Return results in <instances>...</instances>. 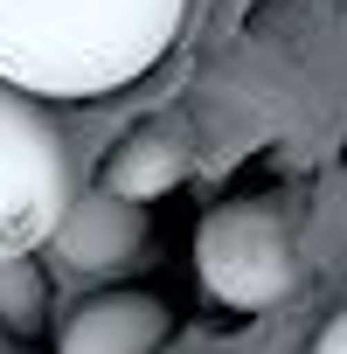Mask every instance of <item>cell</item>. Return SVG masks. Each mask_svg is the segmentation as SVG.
I'll list each match as a JSON object with an SVG mask.
<instances>
[{
    "instance_id": "obj_1",
    "label": "cell",
    "mask_w": 347,
    "mask_h": 354,
    "mask_svg": "<svg viewBox=\"0 0 347 354\" xmlns=\"http://www.w3.org/2000/svg\"><path fill=\"white\" fill-rule=\"evenodd\" d=\"M188 0H0V77L28 97H104L146 77Z\"/></svg>"
},
{
    "instance_id": "obj_4",
    "label": "cell",
    "mask_w": 347,
    "mask_h": 354,
    "mask_svg": "<svg viewBox=\"0 0 347 354\" xmlns=\"http://www.w3.org/2000/svg\"><path fill=\"white\" fill-rule=\"evenodd\" d=\"M49 243H56V257L70 271H111V264H125L146 243V209L111 195V188H91V195L70 202V216L56 223Z\"/></svg>"
},
{
    "instance_id": "obj_2",
    "label": "cell",
    "mask_w": 347,
    "mask_h": 354,
    "mask_svg": "<svg viewBox=\"0 0 347 354\" xmlns=\"http://www.w3.org/2000/svg\"><path fill=\"white\" fill-rule=\"evenodd\" d=\"M77 202V160L56 118L0 77V264H15L56 236Z\"/></svg>"
},
{
    "instance_id": "obj_5",
    "label": "cell",
    "mask_w": 347,
    "mask_h": 354,
    "mask_svg": "<svg viewBox=\"0 0 347 354\" xmlns=\"http://www.w3.org/2000/svg\"><path fill=\"white\" fill-rule=\"evenodd\" d=\"M167 340V306L153 292H104L70 313L56 354H160Z\"/></svg>"
},
{
    "instance_id": "obj_3",
    "label": "cell",
    "mask_w": 347,
    "mask_h": 354,
    "mask_svg": "<svg viewBox=\"0 0 347 354\" xmlns=\"http://www.w3.org/2000/svg\"><path fill=\"white\" fill-rule=\"evenodd\" d=\"M195 278L209 299H223L236 313H264V306L292 299V285H299L292 230L264 202H223L195 230Z\"/></svg>"
},
{
    "instance_id": "obj_7",
    "label": "cell",
    "mask_w": 347,
    "mask_h": 354,
    "mask_svg": "<svg viewBox=\"0 0 347 354\" xmlns=\"http://www.w3.org/2000/svg\"><path fill=\"white\" fill-rule=\"evenodd\" d=\"M312 354H347V313H333V319L319 326V340H312Z\"/></svg>"
},
{
    "instance_id": "obj_6",
    "label": "cell",
    "mask_w": 347,
    "mask_h": 354,
    "mask_svg": "<svg viewBox=\"0 0 347 354\" xmlns=\"http://www.w3.org/2000/svg\"><path fill=\"white\" fill-rule=\"evenodd\" d=\"M181 174H188V153L181 146H174L167 132H132L111 160H104V188L111 195H125V202H160V195H174V188H181Z\"/></svg>"
}]
</instances>
